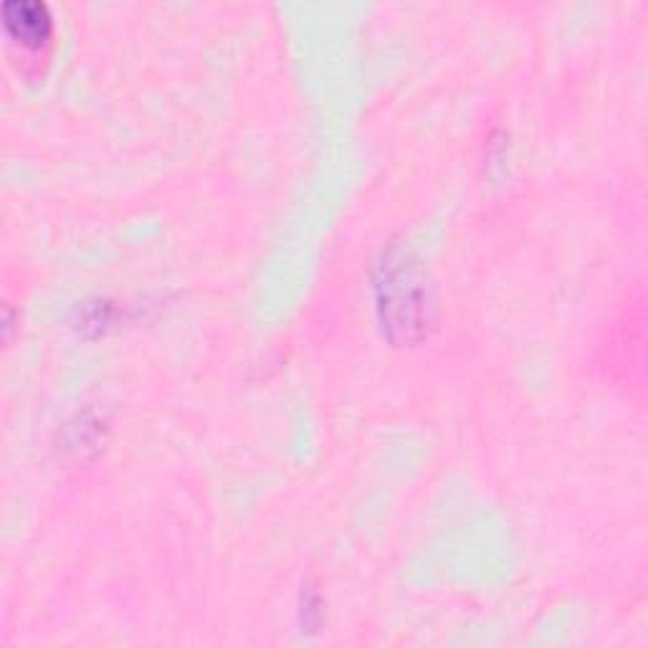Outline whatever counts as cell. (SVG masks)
I'll list each match as a JSON object with an SVG mask.
<instances>
[{
  "instance_id": "1",
  "label": "cell",
  "mask_w": 648,
  "mask_h": 648,
  "mask_svg": "<svg viewBox=\"0 0 648 648\" xmlns=\"http://www.w3.org/2000/svg\"><path fill=\"white\" fill-rule=\"evenodd\" d=\"M375 309L385 335L398 345H416L436 322V294L426 269L411 251L393 243L373 271Z\"/></svg>"
},
{
  "instance_id": "2",
  "label": "cell",
  "mask_w": 648,
  "mask_h": 648,
  "mask_svg": "<svg viewBox=\"0 0 648 648\" xmlns=\"http://www.w3.org/2000/svg\"><path fill=\"white\" fill-rule=\"evenodd\" d=\"M0 13L8 38L21 49H44L54 36V16L44 0H6Z\"/></svg>"
},
{
  "instance_id": "3",
  "label": "cell",
  "mask_w": 648,
  "mask_h": 648,
  "mask_svg": "<svg viewBox=\"0 0 648 648\" xmlns=\"http://www.w3.org/2000/svg\"><path fill=\"white\" fill-rule=\"evenodd\" d=\"M107 423L102 421L99 416H89V413H79L74 421H69L64 426L66 431V441L64 449L69 451H87V449H97L99 441H104V431H107Z\"/></svg>"
},
{
  "instance_id": "4",
  "label": "cell",
  "mask_w": 648,
  "mask_h": 648,
  "mask_svg": "<svg viewBox=\"0 0 648 648\" xmlns=\"http://www.w3.org/2000/svg\"><path fill=\"white\" fill-rule=\"evenodd\" d=\"M117 309L107 302V299H97V302H84L76 309L74 327L81 335H99L114 322Z\"/></svg>"
},
{
  "instance_id": "5",
  "label": "cell",
  "mask_w": 648,
  "mask_h": 648,
  "mask_svg": "<svg viewBox=\"0 0 648 648\" xmlns=\"http://www.w3.org/2000/svg\"><path fill=\"white\" fill-rule=\"evenodd\" d=\"M299 621H302V631H317L324 621V600L312 585L302 590V600H299Z\"/></svg>"
}]
</instances>
